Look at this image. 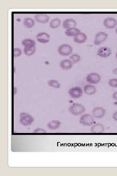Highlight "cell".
<instances>
[{"instance_id": "obj_14", "label": "cell", "mask_w": 117, "mask_h": 176, "mask_svg": "<svg viewBox=\"0 0 117 176\" xmlns=\"http://www.w3.org/2000/svg\"><path fill=\"white\" fill-rule=\"evenodd\" d=\"M73 65V64L70 60L67 59L63 60L60 64V68L64 70H68L70 69Z\"/></svg>"}, {"instance_id": "obj_32", "label": "cell", "mask_w": 117, "mask_h": 176, "mask_svg": "<svg viewBox=\"0 0 117 176\" xmlns=\"http://www.w3.org/2000/svg\"><path fill=\"white\" fill-rule=\"evenodd\" d=\"M14 94H15L17 93V90L16 88L14 87Z\"/></svg>"}, {"instance_id": "obj_33", "label": "cell", "mask_w": 117, "mask_h": 176, "mask_svg": "<svg viewBox=\"0 0 117 176\" xmlns=\"http://www.w3.org/2000/svg\"><path fill=\"white\" fill-rule=\"evenodd\" d=\"M115 32H116V33L117 34V28H116V30H115Z\"/></svg>"}, {"instance_id": "obj_31", "label": "cell", "mask_w": 117, "mask_h": 176, "mask_svg": "<svg viewBox=\"0 0 117 176\" xmlns=\"http://www.w3.org/2000/svg\"><path fill=\"white\" fill-rule=\"evenodd\" d=\"M112 74L117 75V68H115L112 71Z\"/></svg>"}, {"instance_id": "obj_22", "label": "cell", "mask_w": 117, "mask_h": 176, "mask_svg": "<svg viewBox=\"0 0 117 176\" xmlns=\"http://www.w3.org/2000/svg\"><path fill=\"white\" fill-rule=\"evenodd\" d=\"M61 24V21L58 18L52 20L50 23V26L53 28H58Z\"/></svg>"}, {"instance_id": "obj_5", "label": "cell", "mask_w": 117, "mask_h": 176, "mask_svg": "<svg viewBox=\"0 0 117 176\" xmlns=\"http://www.w3.org/2000/svg\"><path fill=\"white\" fill-rule=\"evenodd\" d=\"M86 80L89 83L96 84L99 83L100 81L101 77L100 75L96 73H92L86 77Z\"/></svg>"}, {"instance_id": "obj_10", "label": "cell", "mask_w": 117, "mask_h": 176, "mask_svg": "<svg viewBox=\"0 0 117 176\" xmlns=\"http://www.w3.org/2000/svg\"><path fill=\"white\" fill-rule=\"evenodd\" d=\"M36 38L38 41L43 44L48 42L50 39L49 34L45 32L39 33L36 36Z\"/></svg>"}, {"instance_id": "obj_28", "label": "cell", "mask_w": 117, "mask_h": 176, "mask_svg": "<svg viewBox=\"0 0 117 176\" xmlns=\"http://www.w3.org/2000/svg\"><path fill=\"white\" fill-rule=\"evenodd\" d=\"M34 132H37V133H38V132H40V133H44V132H46V131L45 130H43L41 128H37L36 129V130H35V131H34Z\"/></svg>"}, {"instance_id": "obj_29", "label": "cell", "mask_w": 117, "mask_h": 176, "mask_svg": "<svg viewBox=\"0 0 117 176\" xmlns=\"http://www.w3.org/2000/svg\"><path fill=\"white\" fill-rule=\"evenodd\" d=\"M112 118L115 121L117 122V111H115L112 115Z\"/></svg>"}, {"instance_id": "obj_30", "label": "cell", "mask_w": 117, "mask_h": 176, "mask_svg": "<svg viewBox=\"0 0 117 176\" xmlns=\"http://www.w3.org/2000/svg\"><path fill=\"white\" fill-rule=\"evenodd\" d=\"M112 97L114 99L117 101V91L115 92L112 94Z\"/></svg>"}, {"instance_id": "obj_20", "label": "cell", "mask_w": 117, "mask_h": 176, "mask_svg": "<svg viewBox=\"0 0 117 176\" xmlns=\"http://www.w3.org/2000/svg\"><path fill=\"white\" fill-rule=\"evenodd\" d=\"M22 43L24 47L27 48H33L36 46L35 42L32 39H24L22 41Z\"/></svg>"}, {"instance_id": "obj_6", "label": "cell", "mask_w": 117, "mask_h": 176, "mask_svg": "<svg viewBox=\"0 0 117 176\" xmlns=\"http://www.w3.org/2000/svg\"><path fill=\"white\" fill-rule=\"evenodd\" d=\"M68 93L69 95L73 98H77L81 97L83 91L81 88L76 87L70 89Z\"/></svg>"}, {"instance_id": "obj_17", "label": "cell", "mask_w": 117, "mask_h": 176, "mask_svg": "<svg viewBox=\"0 0 117 176\" xmlns=\"http://www.w3.org/2000/svg\"><path fill=\"white\" fill-rule=\"evenodd\" d=\"M104 131H105V128L102 124L100 123L95 124L91 128V131L92 133H102Z\"/></svg>"}, {"instance_id": "obj_21", "label": "cell", "mask_w": 117, "mask_h": 176, "mask_svg": "<svg viewBox=\"0 0 117 176\" xmlns=\"http://www.w3.org/2000/svg\"><path fill=\"white\" fill-rule=\"evenodd\" d=\"M35 24L34 21L30 18L25 19L24 20V26L28 28H32Z\"/></svg>"}, {"instance_id": "obj_12", "label": "cell", "mask_w": 117, "mask_h": 176, "mask_svg": "<svg viewBox=\"0 0 117 176\" xmlns=\"http://www.w3.org/2000/svg\"><path fill=\"white\" fill-rule=\"evenodd\" d=\"M87 39L86 34L83 32H80L73 38V41L77 43L83 44Z\"/></svg>"}, {"instance_id": "obj_18", "label": "cell", "mask_w": 117, "mask_h": 176, "mask_svg": "<svg viewBox=\"0 0 117 176\" xmlns=\"http://www.w3.org/2000/svg\"><path fill=\"white\" fill-rule=\"evenodd\" d=\"M61 123L58 121H53L48 123L47 124V127L52 130L57 129L60 127Z\"/></svg>"}, {"instance_id": "obj_3", "label": "cell", "mask_w": 117, "mask_h": 176, "mask_svg": "<svg viewBox=\"0 0 117 176\" xmlns=\"http://www.w3.org/2000/svg\"><path fill=\"white\" fill-rule=\"evenodd\" d=\"M94 122L93 116L89 114L83 115L80 118V123L85 126L92 125L94 124Z\"/></svg>"}, {"instance_id": "obj_4", "label": "cell", "mask_w": 117, "mask_h": 176, "mask_svg": "<svg viewBox=\"0 0 117 176\" xmlns=\"http://www.w3.org/2000/svg\"><path fill=\"white\" fill-rule=\"evenodd\" d=\"M59 53L64 56L71 54L73 51L72 47L67 44H63L60 46L58 49Z\"/></svg>"}, {"instance_id": "obj_8", "label": "cell", "mask_w": 117, "mask_h": 176, "mask_svg": "<svg viewBox=\"0 0 117 176\" xmlns=\"http://www.w3.org/2000/svg\"><path fill=\"white\" fill-rule=\"evenodd\" d=\"M108 35L105 32H100L98 33L95 36L94 44L95 45H100L108 38Z\"/></svg>"}, {"instance_id": "obj_2", "label": "cell", "mask_w": 117, "mask_h": 176, "mask_svg": "<svg viewBox=\"0 0 117 176\" xmlns=\"http://www.w3.org/2000/svg\"><path fill=\"white\" fill-rule=\"evenodd\" d=\"M34 121V119L31 115L26 113H21L20 115V123L25 126L31 125Z\"/></svg>"}, {"instance_id": "obj_9", "label": "cell", "mask_w": 117, "mask_h": 176, "mask_svg": "<svg viewBox=\"0 0 117 176\" xmlns=\"http://www.w3.org/2000/svg\"><path fill=\"white\" fill-rule=\"evenodd\" d=\"M112 54V51L107 47H102L97 51V55L102 58H107L109 57Z\"/></svg>"}, {"instance_id": "obj_34", "label": "cell", "mask_w": 117, "mask_h": 176, "mask_svg": "<svg viewBox=\"0 0 117 176\" xmlns=\"http://www.w3.org/2000/svg\"><path fill=\"white\" fill-rule=\"evenodd\" d=\"M116 58L117 59V53H116Z\"/></svg>"}, {"instance_id": "obj_23", "label": "cell", "mask_w": 117, "mask_h": 176, "mask_svg": "<svg viewBox=\"0 0 117 176\" xmlns=\"http://www.w3.org/2000/svg\"><path fill=\"white\" fill-rule=\"evenodd\" d=\"M47 84L52 88H60V84L57 81L54 80H50Z\"/></svg>"}, {"instance_id": "obj_1", "label": "cell", "mask_w": 117, "mask_h": 176, "mask_svg": "<svg viewBox=\"0 0 117 176\" xmlns=\"http://www.w3.org/2000/svg\"><path fill=\"white\" fill-rule=\"evenodd\" d=\"M69 111L72 115L77 116L83 114L84 112L85 109L83 105L75 103L69 107Z\"/></svg>"}, {"instance_id": "obj_11", "label": "cell", "mask_w": 117, "mask_h": 176, "mask_svg": "<svg viewBox=\"0 0 117 176\" xmlns=\"http://www.w3.org/2000/svg\"><path fill=\"white\" fill-rule=\"evenodd\" d=\"M103 24L106 28L108 29H113L116 26L117 21L113 18H108L104 20Z\"/></svg>"}, {"instance_id": "obj_7", "label": "cell", "mask_w": 117, "mask_h": 176, "mask_svg": "<svg viewBox=\"0 0 117 176\" xmlns=\"http://www.w3.org/2000/svg\"><path fill=\"white\" fill-rule=\"evenodd\" d=\"M92 114L93 117L96 118H101L105 116L106 111L102 107H97L93 110Z\"/></svg>"}, {"instance_id": "obj_25", "label": "cell", "mask_w": 117, "mask_h": 176, "mask_svg": "<svg viewBox=\"0 0 117 176\" xmlns=\"http://www.w3.org/2000/svg\"><path fill=\"white\" fill-rule=\"evenodd\" d=\"M71 61L73 63H76L79 62L80 60V56L77 54L73 55L70 58Z\"/></svg>"}, {"instance_id": "obj_24", "label": "cell", "mask_w": 117, "mask_h": 176, "mask_svg": "<svg viewBox=\"0 0 117 176\" xmlns=\"http://www.w3.org/2000/svg\"><path fill=\"white\" fill-rule=\"evenodd\" d=\"M36 49V47L33 48L24 47V51L25 55L30 56L33 55L35 53Z\"/></svg>"}, {"instance_id": "obj_26", "label": "cell", "mask_w": 117, "mask_h": 176, "mask_svg": "<svg viewBox=\"0 0 117 176\" xmlns=\"http://www.w3.org/2000/svg\"><path fill=\"white\" fill-rule=\"evenodd\" d=\"M110 86L114 88H117V79L113 78L110 79L108 82Z\"/></svg>"}, {"instance_id": "obj_13", "label": "cell", "mask_w": 117, "mask_h": 176, "mask_svg": "<svg viewBox=\"0 0 117 176\" xmlns=\"http://www.w3.org/2000/svg\"><path fill=\"white\" fill-rule=\"evenodd\" d=\"M34 18L38 22L43 24L48 22L50 19L48 15L43 14H37L34 16Z\"/></svg>"}, {"instance_id": "obj_15", "label": "cell", "mask_w": 117, "mask_h": 176, "mask_svg": "<svg viewBox=\"0 0 117 176\" xmlns=\"http://www.w3.org/2000/svg\"><path fill=\"white\" fill-rule=\"evenodd\" d=\"M76 21L72 19H67L63 23V27L66 29H69L75 28L76 25Z\"/></svg>"}, {"instance_id": "obj_27", "label": "cell", "mask_w": 117, "mask_h": 176, "mask_svg": "<svg viewBox=\"0 0 117 176\" xmlns=\"http://www.w3.org/2000/svg\"><path fill=\"white\" fill-rule=\"evenodd\" d=\"M22 51L19 48H15L14 49V56L17 57L22 54Z\"/></svg>"}, {"instance_id": "obj_19", "label": "cell", "mask_w": 117, "mask_h": 176, "mask_svg": "<svg viewBox=\"0 0 117 176\" xmlns=\"http://www.w3.org/2000/svg\"><path fill=\"white\" fill-rule=\"evenodd\" d=\"M80 32V30L73 28L67 29L66 32V35L69 37L75 36Z\"/></svg>"}, {"instance_id": "obj_16", "label": "cell", "mask_w": 117, "mask_h": 176, "mask_svg": "<svg viewBox=\"0 0 117 176\" xmlns=\"http://www.w3.org/2000/svg\"><path fill=\"white\" fill-rule=\"evenodd\" d=\"M85 93L88 95H93L96 93V88L94 85H86L84 88Z\"/></svg>"}]
</instances>
